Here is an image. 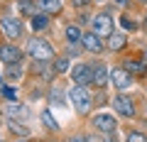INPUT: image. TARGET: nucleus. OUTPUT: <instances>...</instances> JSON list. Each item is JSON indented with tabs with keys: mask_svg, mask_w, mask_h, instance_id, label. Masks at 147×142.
<instances>
[{
	"mask_svg": "<svg viewBox=\"0 0 147 142\" xmlns=\"http://www.w3.org/2000/svg\"><path fill=\"white\" fill-rule=\"evenodd\" d=\"M69 100L74 103L76 113H81V115H86V113L91 110V93H88L86 86H74V88L69 91Z\"/></svg>",
	"mask_w": 147,
	"mask_h": 142,
	"instance_id": "f257e3e1",
	"label": "nucleus"
},
{
	"mask_svg": "<svg viewBox=\"0 0 147 142\" xmlns=\"http://www.w3.org/2000/svg\"><path fill=\"white\" fill-rule=\"evenodd\" d=\"M27 52H30V57L39 59V61H49V59L54 57V52H52V47H49V42H44V39H37V37L30 39V44H27Z\"/></svg>",
	"mask_w": 147,
	"mask_h": 142,
	"instance_id": "f03ea898",
	"label": "nucleus"
},
{
	"mask_svg": "<svg viewBox=\"0 0 147 142\" xmlns=\"http://www.w3.org/2000/svg\"><path fill=\"white\" fill-rule=\"evenodd\" d=\"M91 25H93V34H98V37H110L113 34V17L110 15H96Z\"/></svg>",
	"mask_w": 147,
	"mask_h": 142,
	"instance_id": "7ed1b4c3",
	"label": "nucleus"
},
{
	"mask_svg": "<svg viewBox=\"0 0 147 142\" xmlns=\"http://www.w3.org/2000/svg\"><path fill=\"white\" fill-rule=\"evenodd\" d=\"M108 81H113V86L118 91H125V88L132 86V76L127 74L125 69H113V71H108Z\"/></svg>",
	"mask_w": 147,
	"mask_h": 142,
	"instance_id": "20e7f679",
	"label": "nucleus"
},
{
	"mask_svg": "<svg viewBox=\"0 0 147 142\" xmlns=\"http://www.w3.org/2000/svg\"><path fill=\"white\" fill-rule=\"evenodd\" d=\"M0 27H3V32H5L10 39H17V37H22V22L17 20V17H10V15H5L3 20H0Z\"/></svg>",
	"mask_w": 147,
	"mask_h": 142,
	"instance_id": "39448f33",
	"label": "nucleus"
},
{
	"mask_svg": "<svg viewBox=\"0 0 147 142\" xmlns=\"http://www.w3.org/2000/svg\"><path fill=\"white\" fill-rule=\"evenodd\" d=\"M20 59H22V52L15 44H3V47H0V61L3 64L12 66V64H20Z\"/></svg>",
	"mask_w": 147,
	"mask_h": 142,
	"instance_id": "423d86ee",
	"label": "nucleus"
},
{
	"mask_svg": "<svg viewBox=\"0 0 147 142\" xmlns=\"http://www.w3.org/2000/svg\"><path fill=\"white\" fill-rule=\"evenodd\" d=\"M113 108H115L123 118H132L135 115V105H132V100L127 98V96H115V98H113Z\"/></svg>",
	"mask_w": 147,
	"mask_h": 142,
	"instance_id": "0eeeda50",
	"label": "nucleus"
},
{
	"mask_svg": "<svg viewBox=\"0 0 147 142\" xmlns=\"http://www.w3.org/2000/svg\"><path fill=\"white\" fill-rule=\"evenodd\" d=\"M71 81H74L76 86L91 83V69L86 66V64H76V66L71 69Z\"/></svg>",
	"mask_w": 147,
	"mask_h": 142,
	"instance_id": "6e6552de",
	"label": "nucleus"
},
{
	"mask_svg": "<svg viewBox=\"0 0 147 142\" xmlns=\"http://www.w3.org/2000/svg\"><path fill=\"white\" fill-rule=\"evenodd\" d=\"M93 127L100 132H113L115 130V118L110 115V113H98L93 118Z\"/></svg>",
	"mask_w": 147,
	"mask_h": 142,
	"instance_id": "1a4fd4ad",
	"label": "nucleus"
},
{
	"mask_svg": "<svg viewBox=\"0 0 147 142\" xmlns=\"http://www.w3.org/2000/svg\"><path fill=\"white\" fill-rule=\"evenodd\" d=\"M91 69V83H96V86H105L108 83V69H105V64H93V66H88Z\"/></svg>",
	"mask_w": 147,
	"mask_h": 142,
	"instance_id": "9d476101",
	"label": "nucleus"
},
{
	"mask_svg": "<svg viewBox=\"0 0 147 142\" xmlns=\"http://www.w3.org/2000/svg\"><path fill=\"white\" fill-rule=\"evenodd\" d=\"M81 44H84L86 52H93V54L103 52V42H100V37H98V34H93V32L84 34V37H81Z\"/></svg>",
	"mask_w": 147,
	"mask_h": 142,
	"instance_id": "9b49d317",
	"label": "nucleus"
},
{
	"mask_svg": "<svg viewBox=\"0 0 147 142\" xmlns=\"http://www.w3.org/2000/svg\"><path fill=\"white\" fill-rule=\"evenodd\" d=\"M39 7L44 15H57L61 12V0H39Z\"/></svg>",
	"mask_w": 147,
	"mask_h": 142,
	"instance_id": "f8f14e48",
	"label": "nucleus"
},
{
	"mask_svg": "<svg viewBox=\"0 0 147 142\" xmlns=\"http://www.w3.org/2000/svg\"><path fill=\"white\" fill-rule=\"evenodd\" d=\"M125 44H127L125 34H118V32H113V34L108 37V49H110V52H120Z\"/></svg>",
	"mask_w": 147,
	"mask_h": 142,
	"instance_id": "ddd939ff",
	"label": "nucleus"
},
{
	"mask_svg": "<svg viewBox=\"0 0 147 142\" xmlns=\"http://www.w3.org/2000/svg\"><path fill=\"white\" fill-rule=\"evenodd\" d=\"M49 27V15H32V30L34 32H42V30H47Z\"/></svg>",
	"mask_w": 147,
	"mask_h": 142,
	"instance_id": "4468645a",
	"label": "nucleus"
},
{
	"mask_svg": "<svg viewBox=\"0 0 147 142\" xmlns=\"http://www.w3.org/2000/svg\"><path fill=\"white\" fill-rule=\"evenodd\" d=\"M81 30H79V25H69L66 27V39H69V44H79L81 42Z\"/></svg>",
	"mask_w": 147,
	"mask_h": 142,
	"instance_id": "2eb2a0df",
	"label": "nucleus"
},
{
	"mask_svg": "<svg viewBox=\"0 0 147 142\" xmlns=\"http://www.w3.org/2000/svg\"><path fill=\"white\" fill-rule=\"evenodd\" d=\"M7 113H10L12 118H15V115H20V118H30V110H27L25 105H20V103H10V105H7Z\"/></svg>",
	"mask_w": 147,
	"mask_h": 142,
	"instance_id": "dca6fc26",
	"label": "nucleus"
},
{
	"mask_svg": "<svg viewBox=\"0 0 147 142\" xmlns=\"http://www.w3.org/2000/svg\"><path fill=\"white\" fill-rule=\"evenodd\" d=\"M125 71H127V74H130V71H132V74H142L145 66H142L140 61H132V59H130V61H125Z\"/></svg>",
	"mask_w": 147,
	"mask_h": 142,
	"instance_id": "f3484780",
	"label": "nucleus"
},
{
	"mask_svg": "<svg viewBox=\"0 0 147 142\" xmlns=\"http://www.w3.org/2000/svg\"><path fill=\"white\" fill-rule=\"evenodd\" d=\"M10 130L17 132V135H30V127L20 125V120H10Z\"/></svg>",
	"mask_w": 147,
	"mask_h": 142,
	"instance_id": "a211bd4d",
	"label": "nucleus"
},
{
	"mask_svg": "<svg viewBox=\"0 0 147 142\" xmlns=\"http://www.w3.org/2000/svg\"><path fill=\"white\" fill-rule=\"evenodd\" d=\"M42 120H44V125H47L49 130H57V127H59V125H57V120L52 118V113H49V110H44V113H42Z\"/></svg>",
	"mask_w": 147,
	"mask_h": 142,
	"instance_id": "6ab92c4d",
	"label": "nucleus"
},
{
	"mask_svg": "<svg viewBox=\"0 0 147 142\" xmlns=\"http://www.w3.org/2000/svg\"><path fill=\"white\" fill-rule=\"evenodd\" d=\"M69 69V59H57V61H54V71H57V74H64V71H66Z\"/></svg>",
	"mask_w": 147,
	"mask_h": 142,
	"instance_id": "aec40b11",
	"label": "nucleus"
},
{
	"mask_svg": "<svg viewBox=\"0 0 147 142\" xmlns=\"http://www.w3.org/2000/svg\"><path fill=\"white\" fill-rule=\"evenodd\" d=\"M34 3H32V0H20V10L22 12H27V15H34Z\"/></svg>",
	"mask_w": 147,
	"mask_h": 142,
	"instance_id": "412c9836",
	"label": "nucleus"
},
{
	"mask_svg": "<svg viewBox=\"0 0 147 142\" xmlns=\"http://www.w3.org/2000/svg\"><path fill=\"white\" fill-rule=\"evenodd\" d=\"M127 142H147V137L142 135V132H130V135H127Z\"/></svg>",
	"mask_w": 147,
	"mask_h": 142,
	"instance_id": "4be33fe9",
	"label": "nucleus"
},
{
	"mask_svg": "<svg viewBox=\"0 0 147 142\" xmlns=\"http://www.w3.org/2000/svg\"><path fill=\"white\" fill-rule=\"evenodd\" d=\"M123 27H125V30H132V27H135V25H132V22H130V17H123Z\"/></svg>",
	"mask_w": 147,
	"mask_h": 142,
	"instance_id": "5701e85b",
	"label": "nucleus"
},
{
	"mask_svg": "<svg viewBox=\"0 0 147 142\" xmlns=\"http://www.w3.org/2000/svg\"><path fill=\"white\" fill-rule=\"evenodd\" d=\"M71 3H74L76 7H86V3H88V0H71Z\"/></svg>",
	"mask_w": 147,
	"mask_h": 142,
	"instance_id": "b1692460",
	"label": "nucleus"
},
{
	"mask_svg": "<svg viewBox=\"0 0 147 142\" xmlns=\"http://www.w3.org/2000/svg\"><path fill=\"white\" fill-rule=\"evenodd\" d=\"M69 142H86V137H81V135H76V137H71Z\"/></svg>",
	"mask_w": 147,
	"mask_h": 142,
	"instance_id": "393cba45",
	"label": "nucleus"
},
{
	"mask_svg": "<svg viewBox=\"0 0 147 142\" xmlns=\"http://www.w3.org/2000/svg\"><path fill=\"white\" fill-rule=\"evenodd\" d=\"M115 3H118V5H125V3H127V0H115Z\"/></svg>",
	"mask_w": 147,
	"mask_h": 142,
	"instance_id": "a878e982",
	"label": "nucleus"
},
{
	"mask_svg": "<svg viewBox=\"0 0 147 142\" xmlns=\"http://www.w3.org/2000/svg\"><path fill=\"white\" fill-rule=\"evenodd\" d=\"M140 3H147V0H140Z\"/></svg>",
	"mask_w": 147,
	"mask_h": 142,
	"instance_id": "bb28decb",
	"label": "nucleus"
}]
</instances>
